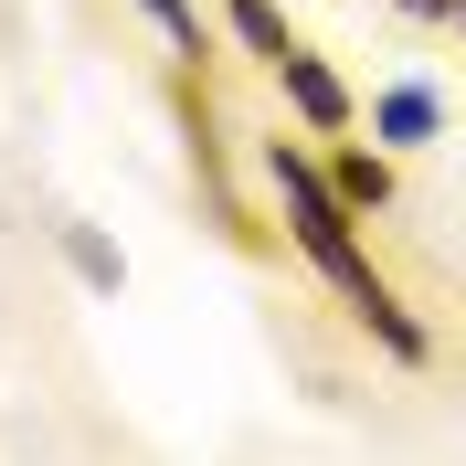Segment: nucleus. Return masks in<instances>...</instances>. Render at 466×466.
Here are the masks:
<instances>
[{"label": "nucleus", "instance_id": "nucleus-3", "mask_svg": "<svg viewBox=\"0 0 466 466\" xmlns=\"http://www.w3.org/2000/svg\"><path fill=\"white\" fill-rule=\"evenodd\" d=\"M371 127H381L392 148H424V138H435V96H424V86H392V96L371 106Z\"/></svg>", "mask_w": 466, "mask_h": 466}, {"label": "nucleus", "instance_id": "nucleus-2", "mask_svg": "<svg viewBox=\"0 0 466 466\" xmlns=\"http://www.w3.org/2000/svg\"><path fill=\"white\" fill-rule=\"evenodd\" d=\"M276 75H287V96H297V116H308V127H350V86L329 75L319 54H297V43H287V64H276Z\"/></svg>", "mask_w": 466, "mask_h": 466}, {"label": "nucleus", "instance_id": "nucleus-6", "mask_svg": "<svg viewBox=\"0 0 466 466\" xmlns=\"http://www.w3.org/2000/svg\"><path fill=\"white\" fill-rule=\"evenodd\" d=\"M148 22H159V32L180 43V54L202 64V11H191V0H148Z\"/></svg>", "mask_w": 466, "mask_h": 466}, {"label": "nucleus", "instance_id": "nucleus-4", "mask_svg": "<svg viewBox=\"0 0 466 466\" xmlns=\"http://www.w3.org/2000/svg\"><path fill=\"white\" fill-rule=\"evenodd\" d=\"M223 22L244 32V43H255L265 64H287V43H297V32H287V11H276V0H223Z\"/></svg>", "mask_w": 466, "mask_h": 466}, {"label": "nucleus", "instance_id": "nucleus-1", "mask_svg": "<svg viewBox=\"0 0 466 466\" xmlns=\"http://www.w3.org/2000/svg\"><path fill=\"white\" fill-rule=\"evenodd\" d=\"M265 180H276V202H287V233H297V255H308V265L329 276V287H339L350 308H360V329H371V339L392 350V360H424V329L403 319V297L381 287V265L360 255V233H350L360 212L339 202V180H329L319 159H308V148H287V138L265 148Z\"/></svg>", "mask_w": 466, "mask_h": 466}, {"label": "nucleus", "instance_id": "nucleus-7", "mask_svg": "<svg viewBox=\"0 0 466 466\" xmlns=\"http://www.w3.org/2000/svg\"><path fill=\"white\" fill-rule=\"evenodd\" d=\"M403 11H424V22H456V0H403Z\"/></svg>", "mask_w": 466, "mask_h": 466}, {"label": "nucleus", "instance_id": "nucleus-5", "mask_svg": "<svg viewBox=\"0 0 466 466\" xmlns=\"http://www.w3.org/2000/svg\"><path fill=\"white\" fill-rule=\"evenodd\" d=\"M329 180H339V202H350V212H381V202H392V170H381V159H360V148H350Z\"/></svg>", "mask_w": 466, "mask_h": 466}]
</instances>
